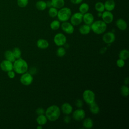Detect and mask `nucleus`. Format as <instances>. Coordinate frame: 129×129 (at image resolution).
<instances>
[{"label": "nucleus", "instance_id": "1", "mask_svg": "<svg viewBox=\"0 0 129 129\" xmlns=\"http://www.w3.org/2000/svg\"><path fill=\"white\" fill-rule=\"evenodd\" d=\"M44 114L49 121H55L60 116V109L56 105H52L47 108Z\"/></svg>", "mask_w": 129, "mask_h": 129}, {"label": "nucleus", "instance_id": "2", "mask_svg": "<svg viewBox=\"0 0 129 129\" xmlns=\"http://www.w3.org/2000/svg\"><path fill=\"white\" fill-rule=\"evenodd\" d=\"M28 64L27 61L21 58L16 59L13 62V70L18 74H22L27 72Z\"/></svg>", "mask_w": 129, "mask_h": 129}, {"label": "nucleus", "instance_id": "3", "mask_svg": "<svg viewBox=\"0 0 129 129\" xmlns=\"http://www.w3.org/2000/svg\"><path fill=\"white\" fill-rule=\"evenodd\" d=\"M90 26L91 30L97 34H101L104 33L107 29V24L102 20L94 21Z\"/></svg>", "mask_w": 129, "mask_h": 129}, {"label": "nucleus", "instance_id": "4", "mask_svg": "<svg viewBox=\"0 0 129 129\" xmlns=\"http://www.w3.org/2000/svg\"><path fill=\"white\" fill-rule=\"evenodd\" d=\"M72 15L71 9L68 7H62L58 11L57 17L60 22H66L70 19Z\"/></svg>", "mask_w": 129, "mask_h": 129}, {"label": "nucleus", "instance_id": "5", "mask_svg": "<svg viewBox=\"0 0 129 129\" xmlns=\"http://www.w3.org/2000/svg\"><path fill=\"white\" fill-rule=\"evenodd\" d=\"M83 98L84 101L88 104L95 101V94L91 90H86L83 93Z\"/></svg>", "mask_w": 129, "mask_h": 129}, {"label": "nucleus", "instance_id": "6", "mask_svg": "<svg viewBox=\"0 0 129 129\" xmlns=\"http://www.w3.org/2000/svg\"><path fill=\"white\" fill-rule=\"evenodd\" d=\"M20 82L24 86L30 85L33 81V77L32 75L28 72H26L22 74L20 79Z\"/></svg>", "mask_w": 129, "mask_h": 129}, {"label": "nucleus", "instance_id": "7", "mask_svg": "<svg viewBox=\"0 0 129 129\" xmlns=\"http://www.w3.org/2000/svg\"><path fill=\"white\" fill-rule=\"evenodd\" d=\"M53 41L56 46H62L66 44L67 38L64 34L62 33H58L54 35Z\"/></svg>", "mask_w": 129, "mask_h": 129}, {"label": "nucleus", "instance_id": "8", "mask_svg": "<svg viewBox=\"0 0 129 129\" xmlns=\"http://www.w3.org/2000/svg\"><path fill=\"white\" fill-rule=\"evenodd\" d=\"M83 14L80 12H77L71 15L70 17V23L74 26L79 25L83 21Z\"/></svg>", "mask_w": 129, "mask_h": 129}, {"label": "nucleus", "instance_id": "9", "mask_svg": "<svg viewBox=\"0 0 129 129\" xmlns=\"http://www.w3.org/2000/svg\"><path fill=\"white\" fill-rule=\"evenodd\" d=\"M86 115L85 111L82 108H79L75 110L72 114L73 118L76 121H81L85 118Z\"/></svg>", "mask_w": 129, "mask_h": 129}, {"label": "nucleus", "instance_id": "10", "mask_svg": "<svg viewBox=\"0 0 129 129\" xmlns=\"http://www.w3.org/2000/svg\"><path fill=\"white\" fill-rule=\"evenodd\" d=\"M115 40V35L113 32L109 31L105 33L102 36V40L106 44H111L114 42Z\"/></svg>", "mask_w": 129, "mask_h": 129}, {"label": "nucleus", "instance_id": "11", "mask_svg": "<svg viewBox=\"0 0 129 129\" xmlns=\"http://www.w3.org/2000/svg\"><path fill=\"white\" fill-rule=\"evenodd\" d=\"M101 18L102 21L106 24L111 23L113 20V15L110 11H104L102 13Z\"/></svg>", "mask_w": 129, "mask_h": 129}, {"label": "nucleus", "instance_id": "12", "mask_svg": "<svg viewBox=\"0 0 129 129\" xmlns=\"http://www.w3.org/2000/svg\"><path fill=\"white\" fill-rule=\"evenodd\" d=\"M60 26L62 30L67 34H71L74 31V26L71 23L67 21L62 22Z\"/></svg>", "mask_w": 129, "mask_h": 129}, {"label": "nucleus", "instance_id": "13", "mask_svg": "<svg viewBox=\"0 0 129 129\" xmlns=\"http://www.w3.org/2000/svg\"><path fill=\"white\" fill-rule=\"evenodd\" d=\"M0 68L4 72H8L13 70V62L7 59L3 60L0 63Z\"/></svg>", "mask_w": 129, "mask_h": 129}, {"label": "nucleus", "instance_id": "14", "mask_svg": "<svg viewBox=\"0 0 129 129\" xmlns=\"http://www.w3.org/2000/svg\"><path fill=\"white\" fill-rule=\"evenodd\" d=\"M83 21L85 24L91 25L94 21V17L93 14L91 13H86L83 14Z\"/></svg>", "mask_w": 129, "mask_h": 129}, {"label": "nucleus", "instance_id": "15", "mask_svg": "<svg viewBox=\"0 0 129 129\" xmlns=\"http://www.w3.org/2000/svg\"><path fill=\"white\" fill-rule=\"evenodd\" d=\"M73 106L71 104L66 102L63 103L61 106V109L62 112L66 115H69L73 112Z\"/></svg>", "mask_w": 129, "mask_h": 129}, {"label": "nucleus", "instance_id": "16", "mask_svg": "<svg viewBox=\"0 0 129 129\" xmlns=\"http://www.w3.org/2000/svg\"><path fill=\"white\" fill-rule=\"evenodd\" d=\"M116 26L121 31H124L127 28L126 22L123 19L119 18L116 21Z\"/></svg>", "mask_w": 129, "mask_h": 129}, {"label": "nucleus", "instance_id": "17", "mask_svg": "<svg viewBox=\"0 0 129 129\" xmlns=\"http://www.w3.org/2000/svg\"><path fill=\"white\" fill-rule=\"evenodd\" d=\"M49 42L48 41L43 38H40L38 39L36 42V45L37 47L41 49H46L49 46Z\"/></svg>", "mask_w": 129, "mask_h": 129}, {"label": "nucleus", "instance_id": "18", "mask_svg": "<svg viewBox=\"0 0 129 129\" xmlns=\"http://www.w3.org/2000/svg\"><path fill=\"white\" fill-rule=\"evenodd\" d=\"M105 10L108 11H113L115 7V3L114 0H106L104 3Z\"/></svg>", "mask_w": 129, "mask_h": 129}, {"label": "nucleus", "instance_id": "19", "mask_svg": "<svg viewBox=\"0 0 129 129\" xmlns=\"http://www.w3.org/2000/svg\"><path fill=\"white\" fill-rule=\"evenodd\" d=\"M89 105V108L91 112L93 114H97L100 111V108L97 103L95 101L92 102Z\"/></svg>", "mask_w": 129, "mask_h": 129}, {"label": "nucleus", "instance_id": "20", "mask_svg": "<svg viewBox=\"0 0 129 129\" xmlns=\"http://www.w3.org/2000/svg\"><path fill=\"white\" fill-rule=\"evenodd\" d=\"M91 26L90 25L84 24L81 26L79 29V32L82 35H87L89 34L91 31Z\"/></svg>", "mask_w": 129, "mask_h": 129}, {"label": "nucleus", "instance_id": "21", "mask_svg": "<svg viewBox=\"0 0 129 129\" xmlns=\"http://www.w3.org/2000/svg\"><path fill=\"white\" fill-rule=\"evenodd\" d=\"M47 120H48V119L45 114L39 115H38V116L37 117V118L36 119L37 123L38 125H45L47 123Z\"/></svg>", "mask_w": 129, "mask_h": 129}, {"label": "nucleus", "instance_id": "22", "mask_svg": "<svg viewBox=\"0 0 129 129\" xmlns=\"http://www.w3.org/2000/svg\"><path fill=\"white\" fill-rule=\"evenodd\" d=\"M83 126L86 129H90L93 126V121L90 118H86L83 119Z\"/></svg>", "mask_w": 129, "mask_h": 129}, {"label": "nucleus", "instance_id": "23", "mask_svg": "<svg viewBox=\"0 0 129 129\" xmlns=\"http://www.w3.org/2000/svg\"><path fill=\"white\" fill-rule=\"evenodd\" d=\"M52 7L56 9H60L64 7V0H51Z\"/></svg>", "mask_w": 129, "mask_h": 129}, {"label": "nucleus", "instance_id": "24", "mask_svg": "<svg viewBox=\"0 0 129 129\" xmlns=\"http://www.w3.org/2000/svg\"><path fill=\"white\" fill-rule=\"evenodd\" d=\"M4 56L6 59L14 62L16 59L11 50H7L4 53Z\"/></svg>", "mask_w": 129, "mask_h": 129}, {"label": "nucleus", "instance_id": "25", "mask_svg": "<svg viewBox=\"0 0 129 129\" xmlns=\"http://www.w3.org/2000/svg\"><path fill=\"white\" fill-rule=\"evenodd\" d=\"M35 6L36 9L39 11H43L47 8L46 2L42 0L37 1L35 4Z\"/></svg>", "mask_w": 129, "mask_h": 129}, {"label": "nucleus", "instance_id": "26", "mask_svg": "<svg viewBox=\"0 0 129 129\" xmlns=\"http://www.w3.org/2000/svg\"><path fill=\"white\" fill-rule=\"evenodd\" d=\"M89 10V6L88 4L85 3L81 4L79 8V12H80L82 14H84L87 13Z\"/></svg>", "mask_w": 129, "mask_h": 129}, {"label": "nucleus", "instance_id": "27", "mask_svg": "<svg viewBox=\"0 0 129 129\" xmlns=\"http://www.w3.org/2000/svg\"><path fill=\"white\" fill-rule=\"evenodd\" d=\"M119 58H121L124 60H126L129 57V51L127 49H122L119 53Z\"/></svg>", "mask_w": 129, "mask_h": 129}, {"label": "nucleus", "instance_id": "28", "mask_svg": "<svg viewBox=\"0 0 129 129\" xmlns=\"http://www.w3.org/2000/svg\"><path fill=\"white\" fill-rule=\"evenodd\" d=\"M60 27V23L59 20H54L50 24V27L53 30H57Z\"/></svg>", "mask_w": 129, "mask_h": 129}, {"label": "nucleus", "instance_id": "29", "mask_svg": "<svg viewBox=\"0 0 129 129\" xmlns=\"http://www.w3.org/2000/svg\"><path fill=\"white\" fill-rule=\"evenodd\" d=\"M120 94L123 97H127L129 94V88L127 85H122L120 88Z\"/></svg>", "mask_w": 129, "mask_h": 129}, {"label": "nucleus", "instance_id": "30", "mask_svg": "<svg viewBox=\"0 0 129 129\" xmlns=\"http://www.w3.org/2000/svg\"><path fill=\"white\" fill-rule=\"evenodd\" d=\"M95 9L98 12L102 13L105 10L104 4L101 2H97L95 5Z\"/></svg>", "mask_w": 129, "mask_h": 129}, {"label": "nucleus", "instance_id": "31", "mask_svg": "<svg viewBox=\"0 0 129 129\" xmlns=\"http://www.w3.org/2000/svg\"><path fill=\"white\" fill-rule=\"evenodd\" d=\"M48 15L49 16L51 17V18H55L57 16V13H58V10L57 9L52 7L49 8L48 10Z\"/></svg>", "mask_w": 129, "mask_h": 129}, {"label": "nucleus", "instance_id": "32", "mask_svg": "<svg viewBox=\"0 0 129 129\" xmlns=\"http://www.w3.org/2000/svg\"><path fill=\"white\" fill-rule=\"evenodd\" d=\"M12 52L16 59H18L21 58L22 52H21V50L19 47H14L12 50Z\"/></svg>", "mask_w": 129, "mask_h": 129}, {"label": "nucleus", "instance_id": "33", "mask_svg": "<svg viewBox=\"0 0 129 129\" xmlns=\"http://www.w3.org/2000/svg\"><path fill=\"white\" fill-rule=\"evenodd\" d=\"M66 51L65 48L62 46H59V47L57 48L56 51L57 56L60 57H62L64 56L66 54Z\"/></svg>", "mask_w": 129, "mask_h": 129}, {"label": "nucleus", "instance_id": "34", "mask_svg": "<svg viewBox=\"0 0 129 129\" xmlns=\"http://www.w3.org/2000/svg\"><path fill=\"white\" fill-rule=\"evenodd\" d=\"M29 0H17L18 6L20 8H25L28 4Z\"/></svg>", "mask_w": 129, "mask_h": 129}, {"label": "nucleus", "instance_id": "35", "mask_svg": "<svg viewBox=\"0 0 129 129\" xmlns=\"http://www.w3.org/2000/svg\"><path fill=\"white\" fill-rule=\"evenodd\" d=\"M116 65L119 68H122L125 65V61L124 60L119 58L116 61Z\"/></svg>", "mask_w": 129, "mask_h": 129}, {"label": "nucleus", "instance_id": "36", "mask_svg": "<svg viewBox=\"0 0 129 129\" xmlns=\"http://www.w3.org/2000/svg\"><path fill=\"white\" fill-rule=\"evenodd\" d=\"M75 105L78 108H82L83 106V101L82 99H78L75 102Z\"/></svg>", "mask_w": 129, "mask_h": 129}, {"label": "nucleus", "instance_id": "37", "mask_svg": "<svg viewBox=\"0 0 129 129\" xmlns=\"http://www.w3.org/2000/svg\"><path fill=\"white\" fill-rule=\"evenodd\" d=\"M36 113L38 115H41V114H44L45 110L42 107H38L36 110Z\"/></svg>", "mask_w": 129, "mask_h": 129}, {"label": "nucleus", "instance_id": "38", "mask_svg": "<svg viewBox=\"0 0 129 129\" xmlns=\"http://www.w3.org/2000/svg\"><path fill=\"white\" fill-rule=\"evenodd\" d=\"M15 73H16L14 72V71L13 70L7 72L8 76L10 79H14L15 78Z\"/></svg>", "mask_w": 129, "mask_h": 129}, {"label": "nucleus", "instance_id": "39", "mask_svg": "<svg viewBox=\"0 0 129 129\" xmlns=\"http://www.w3.org/2000/svg\"><path fill=\"white\" fill-rule=\"evenodd\" d=\"M71 118L68 115H66L63 118V121L66 123H69L71 122Z\"/></svg>", "mask_w": 129, "mask_h": 129}, {"label": "nucleus", "instance_id": "40", "mask_svg": "<svg viewBox=\"0 0 129 129\" xmlns=\"http://www.w3.org/2000/svg\"><path fill=\"white\" fill-rule=\"evenodd\" d=\"M70 1L74 4H79L82 2L83 0H70Z\"/></svg>", "mask_w": 129, "mask_h": 129}, {"label": "nucleus", "instance_id": "41", "mask_svg": "<svg viewBox=\"0 0 129 129\" xmlns=\"http://www.w3.org/2000/svg\"><path fill=\"white\" fill-rule=\"evenodd\" d=\"M46 7H48V8H51L52 7V3H51V1H48L46 2Z\"/></svg>", "mask_w": 129, "mask_h": 129}, {"label": "nucleus", "instance_id": "42", "mask_svg": "<svg viewBox=\"0 0 129 129\" xmlns=\"http://www.w3.org/2000/svg\"><path fill=\"white\" fill-rule=\"evenodd\" d=\"M124 83L125 85H127L129 83V79L128 77H126L125 79H124Z\"/></svg>", "mask_w": 129, "mask_h": 129}, {"label": "nucleus", "instance_id": "43", "mask_svg": "<svg viewBox=\"0 0 129 129\" xmlns=\"http://www.w3.org/2000/svg\"><path fill=\"white\" fill-rule=\"evenodd\" d=\"M97 16H98V17H101L102 13H101V12H98V13H97Z\"/></svg>", "mask_w": 129, "mask_h": 129}, {"label": "nucleus", "instance_id": "44", "mask_svg": "<svg viewBox=\"0 0 129 129\" xmlns=\"http://www.w3.org/2000/svg\"><path fill=\"white\" fill-rule=\"evenodd\" d=\"M37 129H42V125H38L37 127H36Z\"/></svg>", "mask_w": 129, "mask_h": 129}]
</instances>
